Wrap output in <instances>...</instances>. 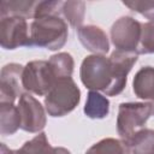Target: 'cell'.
<instances>
[{"instance_id": "cell-23", "label": "cell", "mask_w": 154, "mask_h": 154, "mask_svg": "<svg viewBox=\"0 0 154 154\" xmlns=\"http://www.w3.org/2000/svg\"><path fill=\"white\" fill-rule=\"evenodd\" d=\"M125 6H128L130 10L136 11L144 16L147 19L150 20V23H154V1H124Z\"/></svg>"}, {"instance_id": "cell-2", "label": "cell", "mask_w": 154, "mask_h": 154, "mask_svg": "<svg viewBox=\"0 0 154 154\" xmlns=\"http://www.w3.org/2000/svg\"><path fill=\"white\" fill-rule=\"evenodd\" d=\"M79 75L82 83L88 89L94 91L100 90L111 96L114 85V73L109 58L97 54L88 55L82 61Z\"/></svg>"}, {"instance_id": "cell-8", "label": "cell", "mask_w": 154, "mask_h": 154, "mask_svg": "<svg viewBox=\"0 0 154 154\" xmlns=\"http://www.w3.org/2000/svg\"><path fill=\"white\" fill-rule=\"evenodd\" d=\"M20 129L28 132H38L46 125V114L41 103L29 93H24L18 101Z\"/></svg>"}, {"instance_id": "cell-25", "label": "cell", "mask_w": 154, "mask_h": 154, "mask_svg": "<svg viewBox=\"0 0 154 154\" xmlns=\"http://www.w3.org/2000/svg\"><path fill=\"white\" fill-rule=\"evenodd\" d=\"M54 154H71L66 148L63 147H55L54 148Z\"/></svg>"}, {"instance_id": "cell-15", "label": "cell", "mask_w": 154, "mask_h": 154, "mask_svg": "<svg viewBox=\"0 0 154 154\" xmlns=\"http://www.w3.org/2000/svg\"><path fill=\"white\" fill-rule=\"evenodd\" d=\"M20 128L18 107L13 103H0V132L1 135H13Z\"/></svg>"}, {"instance_id": "cell-6", "label": "cell", "mask_w": 154, "mask_h": 154, "mask_svg": "<svg viewBox=\"0 0 154 154\" xmlns=\"http://www.w3.org/2000/svg\"><path fill=\"white\" fill-rule=\"evenodd\" d=\"M142 24L131 17H122L117 19L111 28V40L117 51L135 53L141 38ZM138 55V54H137Z\"/></svg>"}, {"instance_id": "cell-3", "label": "cell", "mask_w": 154, "mask_h": 154, "mask_svg": "<svg viewBox=\"0 0 154 154\" xmlns=\"http://www.w3.org/2000/svg\"><path fill=\"white\" fill-rule=\"evenodd\" d=\"M81 91L71 77L59 78L45 96L46 111L51 117H63L75 109Z\"/></svg>"}, {"instance_id": "cell-7", "label": "cell", "mask_w": 154, "mask_h": 154, "mask_svg": "<svg viewBox=\"0 0 154 154\" xmlns=\"http://www.w3.org/2000/svg\"><path fill=\"white\" fill-rule=\"evenodd\" d=\"M0 45L5 49H16L23 46L31 47L26 19L17 16L1 18L0 19Z\"/></svg>"}, {"instance_id": "cell-13", "label": "cell", "mask_w": 154, "mask_h": 154, "mask_svg": "<svg viewBox=\"0 0 154 154\" xmlns=\"http://www.w3.org/2000/svg\"><path fill=\"white\" fill-rule=\"evenodd\" d=\"M37 1H20V0H1L0 1V18L17 16L23 18H34Z\"/></svg>"}, {"instance_id": "cell-19", "label": "cell", "mask_w": 154, "mask_h": 154, "mask_svg": "<svg viewBox=\"0 0 154 154\" xmlns=\"http://www.w3.org/2000/svg\"><path fill=\"white\" fill-rule=\"evenodd\" d=\"M61 14L73 28H81L85 14L84 1H65L63 5Z\"/></svg>"}, {"instance_id": "cell-26", "label": "cell", "mask_w": 154, "mask_h": 154, "mask_svg": "<svg viewBox=\"0 0 154 154\" xmlns=\"http://www.w3.org/2000/svg\"><path fill=\"white\" fill-rule=\"evenodd\" d=\"M153 114H154V102H153Z\"/></svg>"}, {"instance_id": "cell-16", "label": "cell", "mask_w": 154, "mask_h": 154, "mask_svg": "<svg viewBox=\"0 0 154 154\" xmlns=\"http://www.w3.org/2000/svg\"><path fill=\"white\" fill-rule=\"evenodd\" d=\"M132 154H154V130L141 129L128 142Z\"/></svg>"}, {"instance_id": "cell-21", "label": "cell", "mask_w": 154, "mask_h": 154, "mask_svg": "<svg viewBox=\"0 0 154 154\" xmlns=\"http://www.w3.org/2000/svg\"><path fill=\"white\" fill-rule=\"evenodd\" d=\"M154 53V23H143L137 54Z\"/></svg>"}, {"instance_id": "cell-22", "label": "cell", "mask_w": 154, "mask_h": 154, "mask_svg": "<svg viewBox=\"0 0 154 154\" xmlns=\"http://www.w3.org/2000/svg\"><path fill=\"white\" fill-rule=\"evenodd\" d=\"M64 1H37V5L35 7L34 19L43 16H60L63 10Z\"/></svg>"}, {"instance_id": "cell-20", "label": "cell", "mask_w": 154, "mask_h": 154, "mask_svg": "<svg viewBox=\"0 0 154 154\" xmlns=\"http://www.w3.org/2000/svg\"><path fill=\"white\" fill-rule=\"evenodd\" d=\"M20 150L24 154H54V147L49 144L45 132H40L32 140L25 142Z\"/></svg>"}, {"instance_id": "cell-14", "label": "cell", "mask_w": 154, "mask_h": 154, "mask_svg": "<svg viewBox=\"0 0 154 154\" xmlns=\"http://www.w3.org/2000/svg\"><path fill=\"white\" fill-rule=\"evenodd\" d=\"M109 112V101L99 91L90 90L87 96L84 113L91 119H102Z\"/></svg>"}, {"instance_id": "cell-12", "label": "cell", "mask_w": 154, "mask_h": 154, "mask_svg": "<svg viewBox=\"0 0 154 154\" xmlns=\"http://www.w3.org/2000/svg\"><path fill=\"white\" fill-rule=\"evenodd\" d=\"M132 89L137 97L154 101V67L144 66L134 77Z\"/></svg>"}, {"instance_id": "cell-10", "label": "cell", "mask_w": 154, "mask_h": 154, "mask_svg": "<svg viewBox=\"0 0 154 154\" xmlns=\"http://www.w3.org/2000/svg\"><path fill=\"white\" fill-rule=\"evenodd\" d=\"M113 73H114V85L111 96L120 94L126 84V76L132 69L134 64L137 61V54L126 53L122 51H114L109 57Z\"/></svg>"}, {"instance_id": "cell-11", "label": "cell", "mask_w": 154, "mask_h": 154, "mask_svg": "<svg viewBox=\"0 0 154 154\" xmlns=\"http://www.w3.org/2000/svg\"><path fill=\"white\" fill-rule=\"evenodd\" d=\"M77 35L81 43L89 52L103 55L109 49V43L106 34L102 29L95 25H84L77 29Z\"/></svg>"}, {"instance_id": "cell-4", "label": "cell", "mask_w": 154, "mask_h": 154, "mask_svg": "<svg viewBox=\"0 0 154 154\" xmlns=\"http://www.w3.org/2000/svg\"><path fill=\"white\" fill-rule=\"evenodd\" d=\"M152 114L153 102L120 103L117 118V130L122 140L128 143L137 131L143 129V125Z\"/></svg>"}, {"instance_id": "cell-5", "label": "cell", "mask_w": 154, "mask_h": 154, "mask_svg": "<svg viewBox=\"0 0 154 154\" xmlns=\"http://www.w3.org/2000/svg\"><path fill=\"white\" fill-rule=\"evenodd\" d=\"M48 61L46 60H34L28 63L22 73V84L24 90L36 94L47 95L57 82Z\"/></svg>"}, {"instance_id": "cell-9", "label": "cell", "mask_w": 154, "mask_h": 154, "mask_svg": "<svg viewBox=\"0 0 154 154\" xmlns=\"http://www.w3.org/2000/svg\"><path fill=\"white\" fill-rule=\"evenodd\" d=\"M23 66L19 64H7L0 73V103H14L23 93L22 73Z\"/></svg>"}, {"instance_id": "cell-1", "label": "cell", "mask_w": 154, "mask_h": 154, "mask_svg": "<svg viewBox=\"0 0 154 154\" xmlns=\"http://www.w3.org/2000/svg\"><path fill=\"white\" fill-rule=\"evenodd\" d=\"M67 40V24L60 16H43L30 24L31 47L37 46L49 51L63 48Z\"/></svg>"}, {"instance_id": "cell-17", "label": "cell", "mask_w": 154, "mask_h": 154, "mask_svg": "<svg viewBox=\"0 0 154 154\" xmlns=\"http://www.w3.org/2000/svg\"><path fill=\"white\" fill-rule=\"evenodd\" d=\"M85 154H131V150L123 140L103 138L93 144Z\"/></svg>"}, {"instance_id": "cell-18", "label": "cell", "mask_w": 154, "mask_h": 154, "mask_svg": "<svg viewBox=\"0 0 154 154\" xmlns=\"http://www.w3.org/2000/svg\"><path fill=\"white\" fill-rule=\"evenodd\" d=\"M48 64L57 77L64 78V77H71L72 71H73V59L69 53H58L51 57L48 60Z\"/></svg>"}, {"instance_id": "cell-24", "label": "cell", "mask_w": 154, "mask_h": 154, "mask_svg": "<svg viewBox=\"0 0 154 154\" xmlns=\"http://www.w3.org/2000/svg\"><path fill=\"white\" fill-rule=\"evenodd\" d=\"M0 154H24L20 149L13 150V149H8L4 143H1V153Z\"/></svg>"}]
</instances>
